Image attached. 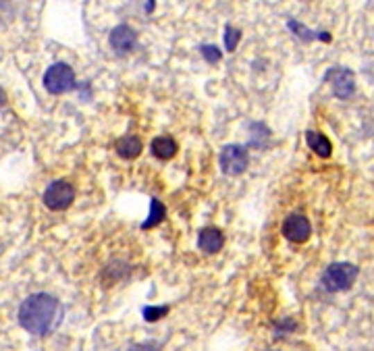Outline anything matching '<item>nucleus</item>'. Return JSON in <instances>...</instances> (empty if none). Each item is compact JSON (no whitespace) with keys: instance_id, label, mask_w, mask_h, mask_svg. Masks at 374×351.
<instances>
[{"instance_id":"6e6552de","label":"nucleus","mask_w":374,"mask_h":351,"mask_svg":"<svg viewBox=\"0 0 374 351\" xmlns=\"http://www.w3.org/2000/svg\"><path fill=\"white\" fill-rule=\"evenodd\" d=\"M135 44H137V33L129 25H117L110 31V46H112L114 52L127 54V52H131L135 48Z\"/></svg>"},{"instance_id":"7ed1b4c3","label":"nucleus","mask_w":374,"mask_h":351,"mask_svg":"<svg viewBox=\"0 0 374 351\" xmlns=\"http://www.w3.org/2000/svg\"><path fill=\"white\" fill-rule=\"evenodd\" d=\"M44 85L50 94H67L75 87V73L69 65L65 62H56L52 67H48L46 75H44Z\"/></svg>"},{"instance_id":"2eb2a0df","label":"nucleus","mask_w":374,"mask_h":351,"mask_svg":"<svg viewBox=\"0 0 374 351\" xmlns=\"http://www.w3.org/2000/svg\"><path fill=\"white\" fill-rule=\"evenodd\" d=\"M164 314H169V308H167V306H158V308L148 306V308H144V318H146V320H150V323H154V320L162 318Z\"/></svg>"},{"instance_id":"20e7f679","label":"nucleus","mask_w":374,"mask_h":351,"mask_svg":"<svg viewBox=\"0 0 374 351\" xmlns=\"http://www.w3.org/2000/svg\"><path fill=\"white\" fill-rule=\"evenodd\" d=\"M75 189L69 181H52L44 191V204L50 210H65L73 204Z\"/></svg>"},{"instance_id":"f3484780","label":"nucleus","mask_w":374,"mask_h":351,"mask_svg":"<svg viewBox=\"0 0 374 351\" xmlns=\"http://www.w3.org/2000/svg\"><path fill=\"white\" fill-rule=\"evenodd\" d=\"M289 27H291L294 31H298V35H300V37H304V40H312V37H314V33H312V31H308L304 25H300V23H296V21H289Z\"/></svg>"},{"instance_id":"9d476101","label":"nucleus","mask_w":374,"mask_h":351,"mask_svg":"<svg viewBox=\"0 0 374 351\" xmlns=\"http://www.w3.org/2000/svg\"><path fill=\"white\" fill-rule=\"evenodd\" d=\"M114 148H117L119 156H123V158H127V160L137 158V156L142 154V150H144L142 142H139L135 135H125V137H121V139L114 144Z\"/></svg>"},{"instance_id":"f257e3e1","label":"nucleus","mask_w":374,"mask_h":351,"mask_svg":"<svg viewBox=\"0 0 374 351\" xmlns=\"http://www.w3.org/2000/svg\"><path fill=\"white\" fill-rule=\"evenodd\" d=\"M62 320V306L48 293L29 296L19 308V323L31 335H48Z\"/></svg>"},{"instance_id":"4468645a","label":"nucleus","mask_w":374,"mask_h":351,"mask_svg":"<svg viewBox=\"0 0 374 351\" xmlns=\"http://www.w3.org/2000/svg\"><path fill=\"white\" fill-rule=\"evenodd\" d=\"M239 37H241V31H239V29H235V27H227V31H225V46H227V50H229V52H233V50L237 48Z\"/></svg>"},{"instance_id":"9b49d317","label":"nucleus","mask_w":374,"mask_h":351,"mask_svg":"<svg viewBox=\"0 0 374 351\" xmlns=\"http://www.w3.org/2000/svg\"><path fill=\"white\" fill-rule=\"evenodd\" d=\"M306 144L323 158L331 156V152H333V146H331L329 137L323 135L321 131H306Z\"/></svg>"},{"instance_id":"0eeeda50","label":"nucleus","mask_w":374,"mask_h":351,"mask_svg":"<svg viewBox=\"0 0 374 351\" xmlns=\"http://www.w3.org/2000/svg\"><path fill=\"white\" fill-rule=\"evenodd\" d=\"M327 81H331V87L335 92L337 98H350L356 92V81H354V73L350 69L343 67H333L327 73Z\"/></svg>"},{"instance_id":"423d86ee","label":"nucleus","mask_w":374,"mask_h":351,"mask_svg":"<svg viewBox=\"0 0 374 351\" xmlns=\"http://www.w3.org/2000/svg\"><path fill=\"white\" fill-rule=\"evenodd\" d=\"M283 235H285V239H289L294 243H306L312 235V225L300 212L289 214L283 223Z\"/></svg>"},{"instance_id":"1a4fd4ad","label":"nucleus","mask_w":374,"mask_h":351,"mask_svg":"<svg viewBox=\"0 0 374 351\" xmlns=\"http://www.w3.org/2000/svg\"><path fill=\"white\" fill-rule=\"evenodd\" d=\"M198 246H200V250L206 252V254H216V252L225 246V237H223V233H221L219 229L208 227V229H202V231H200V235H198Z\"/></svg>"},{"instance_id":"f8f14e48","label":"nucleus","mask_w":374,"mask_h":351,"mask_svg":"<svg viewBox=\"0 0 374 351\" xmlns=\"http://www.w3.org/2000/svg\"><path fill=\"white\" fill-rule=\"evenodd\" d=\"M152 152H154L156 158L169 160V158H173V156L177 154V142H175L173 137H169V135L156 137V139L152 142Z\"/></svg>"},{"instance_id":"f03ea898","label":"nucleus","mask_w":374,"mask_h":351,"mask_svg":"<svg viewBox=\"0 0 374 351\" xmlns=\"http://www.w3.org/2000/svg\"><path fill=\"white\" fill-rule=\"evenodd\" d=\"M360 271L356 264H350V262H335V264H329L323 273V287L331 293H339V291H348L352 289V285L356 283Z\"/></svg>"},{"instance_id":"39448f33","label":"nucleus","mask_w":374,"mask_h":351,"mask_svg":"<svg viewBox=\"0 0 374 351\" xmlns=\"http://www.w3.org/2000/svg\"><path fill=\"white\" fill-rule=\"evenodd\" d=\"M248 150L237 144L225 146L221 152V169L227 175H241L248 169Z\"/></svg>"},{"instance_id":"dca6fc26","label":"nucleus","mask_w":374,"mask_h":351,"mask_svg":"<svg viewBox=\"0 0 374 351\" xmlns=\"http://www.w3.org/2000/svg\"><path fill=\"white\" fill-rule=\"evenodd\" d=\"M202 54H204V58L210 62V65H216L219 60H221V50L216 48V46H202Z\"/></svg>"},{"instance_id":"ddd939ff","label":"nucleus","mask_w":374,"mask_h":351,"mask_svg":"<svg viewBox=\"0 0 374 351\" xmlns=\"http://www.w3.org/2000/svg\"><path fill=\"white\" fill-rule=\"evenodd\" d=\"M164 206L158 202V200H152L150 202V216L146 219V223L142 225V229H152V227H156L158 223H162V219H164Z\"/></svg>"}]
</instances>
